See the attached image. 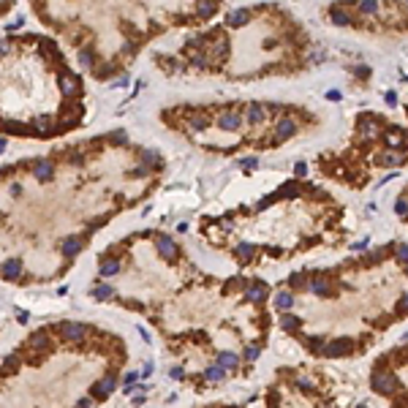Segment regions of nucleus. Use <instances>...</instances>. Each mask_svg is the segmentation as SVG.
<instances>
[{
	"label": "nucleus",
	"instance_id": "nucleus-1",
	"mask_svg": "<svg viewBox=\"0 0 408 408\" xmlns=\"http://www.w3.org/2000/svg\"><path fill=\"white\" fill-rule=\"evenodd\" d=\"M370 384H373V389L378 394H387V397H394V394L403 389L400 378H397L389 367H387V370H384V367H375L373 375H370Z\"/></svg>",
	"mask_w": 408,
	"mask_h": 408
},
{
	"label": "nucleus",
	"instance_id": "nucleus-2",
	"mask_svg": "<svg viewBox=\"0 0 408 408\" xmlns=\"http://www.w3.org/2000/svg\"><path fill=\"white\" fill-rule=\"evenodd\" d=\"M351 351H354V343H351L348 338L326 340L324 348H321V354H324V357H329V359H335V357H348Z\"/></svg>",
	"mask_w": 408,
	"mask_h": 408
},
{
	"label": "nucleus",
	"instance_id": "nucleus-3",
	"mask_svg": "<svg viewBox=\"0 0 408 408\" xmlns=\"http://www.w3.org/2000/svg\"><path fill=\"white\" fill-rule=\"evenodd\" d=\"M57 332H60L63 340H68V343H79V340H84V329L82 324H74V321H63L60 326H57Z\"/></svg>",
	"mask_w": 408,
	"mask_h": 408
},
{
	"label": "nucleus",
	"instance_id": "nucleus-4",
	"mask_svg": "<svg viewBox=\"0 0 408 408\" xmlns=\"http://www.w3.org/2000/svg\"><path fill=\"white\" fill-rule=\"evenodd\" d=\"M297 133V123L291 117H283L277 120V128H275V145H280V142H286V139H291Z\"/></svg>",
	"mask_w": 408,
	"mask_h": 408
},
{
	"label": "nucleus",
	"instance_id": "nucleus-5",
	"mask_svg": "<svg viewBox=\"0 0 408 408\" xmlns=\"http://www.w3.org/2000/svg\"><path fill=\"white\" fill-rule=\"evenodd\" d=\"M117 389V381H114V375H104V378L98 381L96 387H93V397H98V400H106L112 392Z\"/></svg>",
	"mask_w": 408,
	"mask_h": 408
},
{
	"label": "nucleus",
	"instance_id": "nucleus-6",
	"mask_svg": "<svg viewBox=\"0 0 408 408\" xmlns=\"http://www.w3.org/2000/svg\"><path fill=\"white\" fill-rule=\"evenodd\" d=\"M155 248H158V253L163 259H174V256H177V245H174V240H169V234H158V237H155Z\"/></svg>",
	"mask_w": 408,
	"mask_h": 408
},
{
	"label": "nucleus",
	"instance_id": "nucleus-7",
	"mask_svg": "<svg viewBox=\"0 0 408 408\" xmlns=\"http://www.w3.org/2000/svg\"><path fill=\"white\" fill-rule=\"evenodd\" d=\"M28 346L33 348V351H49V346H52V340H49V329H38V332L30 335Z\"/></svg>",
	"mask_w": 408,
	"mask_h": 408
},
{
	"label": "nucleus",
	"instance_id": "nucleus-8",
	"mask_svg": "<svg viewBox=\"0 0 408 408\" xmlns=\"http://www.w3.org/2000/svg\"><path fill=\"white\" fill-rule=\"evenodd\" d=\"M308 289H310L313 294H318V297H332V283H329V277L326 275H316Z\"/></svg>",
	"mask_w": 408,
	"mask_h": 408
},
{
	"label": "nucleus",
	"instance_id": "nucleus-9",
	"mask_svg": "<svg viewBox=\"0 0 408 408\" xmlns=\"http://www.w3.org/2000/svg\"><path fill=\"white\" fill-rule=\"evenodd\" d=\"M33 174L38 182H49L55 177V166H52V161H35L33 163Z\"/></svg>",
	"mask_w": 408,
	"mask_h": 408
},
{
	"label": "nucleus",
	"instance_id": "nucleus-10",
	"mask_svg": "<svg viewBox=\"0 0 408 408\" xmlns=\"http://www.w3.org/2000/svg\"><path fill=\"white\" fill-rule=\"evenodd\" d=\"M79 87H82L79 76H74V74H63V79H60V93H63L65 98L76 96V93H79Z\"/></svg>",
	"mask_w": 408,
	"mask_h": 408
},
{
	"label": "nucleus",
	"instance_id": "nucleus-11",
	"mask_svg": "<svg viewBox=\"0 0 408 408\" xmlns=\"http://www.w3.org/2000/svg\"><path fill=\"white\" fill-rule=\"evenodd\" d=\"M60 253L65 259L79 256V253H82V240H79V237H65V240L60 242Z\"/></svg>",
	"mask_w": 408,
	"mask_h": 408
},
{
	"label": "nucleus",
	"instance_id": "nucleus-12",
	"mask_svg": "<svg viewBox=\"0 0 408 408\" xmlns=\"http://www.w3.org/2000/svg\"><path fill=\"white\" fill-rule=\"evenodd\" d=\"M264 114H267V106H264V104H259V101H250L248 112H245V123L259 125V123H264Z\"/></svg>",
	"mask_w": 408,
	"mask_h": 408
},
{
	"label": "nucleus",
	"instance_id": "nucleus-13",
	"mask_svg": "<svg viewBox=\"0 0 408 408\" xmlns=\"http://www.w3.org/2000/svg\"><path fill=\"white\" fill-rule=\"evenodd\" d=\"M250 22V11L248 8H234V11H228L226 14V25L228 28H242V25H248Z\"/></svg>",
	"mask_w": 408,
	"mask_h": 408
},
{
	"label": "nucleus",
	"instance_id": "nucleus-14",
	"mask_svg": "<svg viewBox=\"0 0 408 408\" xmlns=\"http://www.w3.org/2000/svg\"><path fill=\"white\" fill-rule=\"evenodd\" d=\"M240 123H242V117L237 112H223L221 117H218V128H221V131H237Z\"/></svg>",
	"mask_w": 408,
	"mask_h": 408
},
{
	"label": "nucleus",
	"instance_id": "nucleus-15",
	"mask_svg": "<svg viewBox=\"0 0 408 408\" xmlns=\"http://www.w3.org/2000/svg\"><path fill=\"white\" fill-rule=\"evenodd\" d=\"M0 272H3L6 280H16V277L22 275V261H19V259H6L3 267H0Z\"/></svg>",
	"mask_w": 408,
	"mask_h": 408
},
{
	"label": "nucleus",
	"instance_id": "nucleus-16",
	"mask_svg": "<svg viewBox=\"0 0 408 408\" xmlns=\"http://www.w3.org/2000/svg\"><path fill=\"white\" fill-rule=\"evenodd\" d=\"M267 294H270V289H267V283H261V280L245 289V297H248V302H261Z\"/></svg>",
	"mask_w": 408,
	"mask_h": 408
},
{
	"label": "nucleus",
	"instance_id": "nucleus-17",
	"mask_svg": "<svg viewBox=\"0 0 408 408\" xmlns=\"http://www.w3.org/2000/svg\"><path fill=\"white\" fill-rule=\"evenodd\" d=\"M57 125H52V117H38L33 120V133H38V136H49V133H55Z\"/></svg>",
	"mask_w": 408,
	"mask_h": 408
},
{
	"label": "nucleus",
	"instance_id": "nucleus-18",
	"mask_svg": "<svg viewBox=\"0 0 408 408\" xmlns=\"http://www.w3.org/2000/svg\"><path fill=\"white\" fill-rule=\"evenodd\" d=\"M277 324H280V329H286V332H297L299 326H302V318L291 316V313H283V316L277 318Z\"/></svg>",
	"mask_w": 408,
	"mask_h": 408
},
{
	"label": "nucleus",
	"instance_id": "nucleus-19",
	"mask_svg": "<svg viewBox=\"0 0 408 408\" xmlns=\"http://www.w3.org/2000/svg\"><path fill=\"white\" fill-rule=\"evenodd\" d=\"M117 272H120V261H117V259H104L101 267H98V275H101V277H112V275H117Z\"/></svg>",
	"mask_w": 408,
	"mask_h": 408
},
{
	"label": "nucleus",
	"instance_id": "nucleus-20",
	"mask_svg": "<svg viewBox=\"0 0 408 408\" xmlns=\"http://www.w3.org/2000/svg\"><path fill=\"white\" fill-rule=\"evenodd\" d=\"M234 253H237V259L245 264V261H250V259L256 256V245H250V242H240V245L234 248Z\"/></svg>",
	"mask_w": 408,
	"mask_h": 408
},
{
	"label": "nucleus",
	"instance_id": "nucleus-21",
	"mask_svg": "<svg viewBox=\"0 0 408 408\" xmlns=\"http://www.w3.org/2000/svg\"><path fill=\"white\" fill-rule=\"evenodd\" d=\"M204 378H207V381H212V384H218V381H223V378H226V367L215 362V365H210L207 370H204Z\"/></svg>",
	"mask_w": 408,
	"mask_h": 408
},
{
	"label": "nucleus",
	"instance_id": "nucleus-22",
	"mask_svg": "<svg viewBox=\"0 0 408 408\" xmlns=\"http://www.w3.org/2000/svg\"><path fill=\"white\" fill-rule=\"evenodd\" d=\"M207 125H210V117H204L199 112H191V117H188V128L191 131H204Z\"/></svg>",
	"mask_w": 408,
	"mask_h": 408
},
{
	"label": "nucleus",
	"instance_id": "nucleus-23",
	"mask_svg": "<svg viewBox=\"0 0 408 408\" xmlns=\"http://www.w3.org/2000/svg\"><path fill=\"white\" fill-rule=\"evenodd\" d=\"M329 19H332V25H338V28H343V25H351V16L346 14V8L335 6L332 11H329Z\"/></svg>",
	"mask_w": 408,
	"mask_h": 408
},
{
	"label": "nucleus",
	"instance_id": "nucleus-24",
	"mask_svg": "<svg viewBox=\"0 0 408 408\" xmlns=\"http://www.w3.org/2000/svg\"><path fill=\"white\" fill-rule=\"evenodd\" d=\"M289 286L294 291H302V289H308V286H310V280H308V275H305V272H294V275L289 277Z\"/></svg>",
	"mask_w": 408,
	"mask_h": 408
},
{
	"label": "nucleus",
	"instance_id": "nucleus-25",
	"mask_svg": "<svg viewBox=\"0 0 408 408\" xmlns=\"http://www.w3.org/2000/svg\"><path fill=\"white\" fill-rule=\"evenodd\" d=\"M237 362H240V357H237V354H231V351H221V354H218V365H223L226 370H234Z\"/></svg>",
	"mask_w": 408,
	"mask_h": 408
},
{
	"label": "nucleus",
	"instance_id": "nucleus-26",
	"mask_svg": "<svg viewBox=\"0 0 408 408\" xmlns=\"http://www.w3.org/2000/svg\"><path fill=\"white\" fill-rule=\"evenodd\" d=\"M196 14H199L201 19L212 16L215 14V0H199V3H196Z\"/></svg>",
	"mask_w": 408,
	"mask_h": 408
},
{
	"label": "nucleus",
	"instance_id": "nucleus-27",
	"mask_svg": "<svg viewBox=\"0 0 408 408\" xmlns=\"http://www.w3.org/2000/svg\"><path fill=\"white\" fill-rule=\"evenodd\" d=\"M106 142H109V145H114V147H123V145H128V133H125L123 128H117V131L106 133Z\"/></svg>",
	"mask_w": 408,
	"mask_h": 408
},
{
	"label": "nucleus",
	"instance_id": "nucleus-28",
	"mask_svg": "<svg viewBox=\"0 0 408 408\" xmlns=\"http://www.w3.org/2000/svg\"><path fill=\"white\" fill-rule=\"evenodd\" d=\"M90 297L101 302V299H109V297H114V289H112V286H106V283H101V286H96V289L90 291Z\"/></svg>",
	"mask_w": 408,
	"mask_h": 408
},
{
	"label": "nucleus",
	"instance_id": "nucleus-29",
	"mask_svg": "<svg viewBox=\"0 0 408 408\" xmlns=\"http://www.w3.org/2000/svg\"><path fill=\"white\" fill-rule=\"evenodd\" d=\"M291 305H294V297H291L289 291H277V297H275V308H277V310H289Z\"/></svg>",
	"mask_w": 408,
	"mask_h": 408
},
{
	"label": "nucleus",
	"instance_id": "nucleus-30",
	"mask_svg": "<svg viewBox=\"0 0 408 408\" xmlns=\"http://www.w3.org/2000/svg\"><path fill=\"white\" fill-rule=\"evenodd\" d=\"M210 57H212V55H204V52H194V55L188 57V60L194 63L196 68H210V65H212V60H210Z\"/></svg>",
	"mask_w": 408,
	"mask_h": 408
},
{
	"label": "nucleus",
	"instance_id": "nucleus-31",
	"mask_svg": "<svg viewBox=\"0 0 408 408\" xmlns=\"http://www.w3.org/2000/svg\"><path fill=\"white\" fill-rule=\"evenodd\" d=\"M79 65H82V68H93V65H96L93 49H79Z\"/></svg>",
	"mask_w": 408,
	"mask_h": 408
},
{
	"label": "nucleus",
	"instance_id": "nucleus-32",
	"mask_svg": "<svg viewBox=\"0 0 408 408\" xmlns=\"http://www.w3.org/2000/svg\"><path fill=\"white\" fill-rule=\"evenodd\" d=\"M142 161H145V163H150L152 169H163V161L158 158V152H152V150H145V152H142Z\"/></svg>",
	"mask_w": 408,
	"mask_h": 408
},
{
	"label": "nucleus",
	"instance_id": "nucleus-33",
	"mask_svg": "<svg viewBox=\"0 0 408 408\" xmlns=\"http://www.w3.org/2000/svg\"><path fill=\"white\" fill-rule=\"evenodd\" d=\"M362 14H378V0H357Z\"/></svg>",
	"mask_w": 408,
	"mask_h": 408
},
{
	"label": "nucleus",
	"instance_id": "nucleus-34",
	"mask_svg": "<svg viewBox=\"0 0 408 408\" xmlns=\"http://www.w3.org/2000/svg\"><path fill=\"white\" fill-rule=\"evenodd\" d=\"M324 343H326V340H324V338H318V335H310V338H305V346L310 348V351H316V354H321Z\"/></svg>",
	"mask_w": 408,
	"mask_h": 408
},
{
	"label": "nucleus",
	"instance_id": "nucleus-35",
	"mask_svg": "<svg viewBox=\"0 0 408 408\" xmlns=\"http://www.w3.org/2000/svg\"><path fill=\"white\" fill-rule=\"evenodd\" d=\"M226 52H228V41L226 38H218L212 44V57H226Z\"/></svg>",
	"mask_w": 408,
	"mask_h": 408
},
{
	"label": "nucleus",
	"instance_id": "nucleus-36",
	"mask_svg": "<svg viewBox=\"0 0 408 408\" xmlns=\"http://www.w3.org/2000/svg\"><path fill=\"white\" fill-rule=\"evenodd\" d=\"M359 123H362V133H365L367 142L378 136V125H375V123H365V120H359Z\"/></svg>",
	"mask_w": 408,
	"mask_h": 408
},
{
	"label": "nucleus",
	"instance_id": "nucleus-37",
	"mask_svg": "<svg viewBox=\"0 0 408 408\" xmlns=\"http://www.w3.org/2000/svg\"><path fill=\"white\" fill-rule=\"evenodd\" d=\"M19 354H11V357H6V365H3V373H14L16 367H19Z\"/></svg>",
	"mask_w": 408,
	"mask_h": 408
},
{
	"label": "nucleus",
	"instance_id": "nucleus-38",
	"mask_svg": "<svg viewBox=\"0 0 408 408\" xmlns=\"http://www.w3.org/2000/svg\"><path fill=\"white\" fill-rule=\"evenodd\" d=\"M381 163H384V166H397V163H403V158H400V155H392V152H389V155H384V158H381Z\"/></svg>",
	"mask_w": 408,
	"mask_h": 408
},
{
	"label": "nucleus",
	"instance_id": "nucleus-39",
	"mask_svg": "<svg viewBox=\"0 0 408 408\" xmlns=\"http://www.w3.org/2000/svg\"><path fill=\"white\" fill-rule=\"evenodd\" d=\"M242 357H245V359H248V362H256V359H259V346H248V348H245V354H242Z\"/></svg>",
	"mask_w": 408,
	"mask_h": 408
},
{
	"label": "nucleus",
	"instance_id": "nucleus-40",
	"mask_svg": "<svg viewBox=\"0 0 408 408\" xmlns=\"http://www.w3.org/2000/svg\"><path fill=\"white\" fill-rule=\"evenodd\" d=\"M394 250H397V259L403 264H408V245H394Z\"/></svg>",
	"mask_w": 408,
	"mask_h": 408
},
{
	"label": "nucleus",
	"instance_id": "nucleus-41",
	"mask_svg": "<svg viewBox=\"0 0 408 408\" xmlns=\"http://www.w3.org/2000/svg\"><path fill=\"white\" fill-rule=\"evenodd\" d=\"M275 199H277V194H272V196H264V199L256 204V210H267V207H270V204H272Z\"/></svg>",
	"mask_w": 408,
	"mask_h": 408
},
{
	"label": "nucleus",
	"instance_id": "nucleus-42",
	"mask_svg": "<svg viewBox=\"0 0 408 408\" xmlns=\"http://www.w3.org/2000/svg\"><path fill=\"white\" fill-rule=\"evenodd\" d=\"M38 44H41V49H44V52H55V49H57V44L52 41V38H41Z\"/></svg>",
	"mask_w": 408,
	"mask_h": 408
},
{
	"label": "nucleus",
	"instance_id": "nucleus-43",
	"mask_svg": "<svg viewBox=\"0 0 408 408\" xmlns=\"http://www.w3.org/2000/svg\"><path fill=\"white\" fill-rule=\"evenodd\" d=\"M394 212H397V215H408V201H406V199H397V204H394Z\"/></svg>",
	"mask_w": 408,
	"mask_h": 408
},
{
	"label": "nucleus",
	"instance_id": "nucleus-44",
	"mask_svg": "<svg viewBox=\"0 0 408 408\" xmlns=\"http://www.w3.org/2000/svg\"><path fill=\"white\" fill-rule=\"evenodd\" d=\"M297 194H299V188L294 182H286L283 185V196H297Z\"/></svg>",
	"mask_w": 408,
	"mask_h": 408
},
{
	"label": "nucleus",
	"instance_id": "nucleus-45",
	"mask_svg": "<svg viewBox=\"0 0 408 408\" xmlns=\"http://www.w3.org/2000/svg\"><path fill=\"white\" fill-rule=\"evenodd\" d=\"M68 161L74 163V166H82V163H84V155H82V152H71Z\"/></svg>",
	"mask_w": 408,
	"mask_h": 408
},
{
	"label": "nucleus",
	"instance_id": "nucleus-46",
	"mask_svg": "<svg viewBox=\"0 0 408 408\" xmlns=\"http://www.w3.org/2000/svg\"><path fill=\"white\" fill-rule=\"evenodd\" d=\"M240 166H245V169H256V166H259V158H245V161H240Z\"/></svg>",
	"mask_w": 408,
	"mask_h": 408
},
{
	"label": "nucleus",
	"instance_id": "nucleus-47",
	"mask_svg": "<svg viewBox=\"0 0 408 408\" xmlns=\"http://www.w3.org/2000/svg\"><path fill=\"white\" fill-rule=\"evenodd\" d=\"M297 387L302 389V392H308V394L313 392V387H310V381H308V378H299V381H297Z\"/></svg>",
	"mask_w": 408,
	"mask_h": 408
},
{
	"label": "nucleus",
	"instance_id": "nucleus-48",
	"mask_svg": "<svg viewBox=\"0 0 408 408\" xmlns=\"http://www.w3.org/2000/svg\"><path fill=\"white\" fill-rule=\"evenodd\" d=\"M397 310H403V313L408 310V294H403V297H400V302H397Z\"/></svg>",
	"mask_w": 408,
	"mask_h": 408
},
{
	"label": "nucleus",
	"instance_id": "nucleus-49",
	"mask_svg": "<svg viewBox=\"0 0 408 408\" xmlns=\"http://www.w3.org/2000/svg\"><path fill=\"white\" fill-rule=\"evenodd\" d=\"M294 174H297V177H305V174H308V166H305V163H297V166H294Z\"/></svg>",
	"mask_w": 408,
	"mask_h": 408
},
{
	"label": "nucleus",
	"instance_id": "nucleus-50",
	"mask_svg": "<svg viewBox=\"0 0 408 408\" xmlns=\"http://www.w3.org/2000/svg\"><path fill=\"white\" fill-rule=\"evenodd\" d=\"M22 22H25V19L19 16V19H16V22H11V25H8L6 30H8V33H14V30H19V28H22Z\"/></svg>",
	"mask_w": 408,
	"mask_h": 408
},
{
	"label": "nucleus",
	"instance_id": "nucleus-51",
	"mask_svg": "<svg viewBox=\"0 0 408 408\" xmlns=\"http://www.w3.org/2000/svg\"><path fill=\"white\" fill-rule=\"evenodd\" d=\"M384 98H387V104H389V106H394V104H397V96H394V90H389Z\"/></svg>",
	"mask_w": 408,
	"mask_h": 408
},
{
	"label": "nucleus",
	"instance_id": "nucleus-52",
	"mask_svg": "<svg viewBox=\"0 0 408 408\" xmlns=\"http://www.w3.org/2000/svg\"><path fill=\"white\" fill-rule=\"evenodd\" d=\"M125 84H128V76H120L117 82L112 84V87H114V90H117V87H125Z\"/></svg>",
	"mask_w": 408,
	"mask_h": 408
},
{
	"label": "nucleus",
	"instance_id": "nucleus-53",
	"mask_svg": "<svg viewBox=\"0 0 408 408\" xmlns=\"http://www.w3.org/2000/svg\"><path fill=\"white\" fill-rule=\"evenodd\" d=\"M16 318H19V324H28V310H16Z\"/></svg>",
	"mask_w": 408,
	"mask_h": 408
},
{
	"label": "nucleus",
	"instance_id": "nucleus-54",
	"mask_svg": "<svg viewBox=\"0 0 408 408\" xmlns=\"http://www.w3.org/2000/svg\"><path fill=\"white\" fill-rule=\"evenodd\" d=\"M136 378H139L136 373H128V375H125V381H123V387H128V384H133V381H136Z\"/></svg>",
	"mask_w": 408,
	"mask_h": 408
},
{
	"label": "nucleus",
	"instance_id": "nucleus-55",
	"mask_svg": "<svg viewBox=\"0 0 408 408\" xmlns=\"http://www.w3.org/2000/svg\"><path fill=\"white\" fill-rule=\"evenodd\" d=\"M310 57H313V63H318V60H324V57H326V55H324V49H321V52H318V49H316V52H313V55H310Z\"/></svg>",
	"mask_w": 408,
	"mask_h": 408
},
{
	"label": "nucleus",
	"instance_id": "nucleus-56",
	"mask_svg": "<svg viewBox=\"0 0 408 408\" xmlns=\"http://www.w3.org/2000/svg\"><path fill=\"white\" fill-rule=\"evenodd\" d=\"M152 370H155V367H152V362H147V365H145V370H142V375L147 378V375H152Z\"/></svg>",
	"mask_w": 408,
	"mask_h": 408
},
{
	"label": "nucleus",
	"instance_id": "nucleus-57",
	"mask_svg": "<svg viewBox=\"0 0 408 408\" xmlns=\"http://www.w3.org/2000/svg\"><path fill=\"white\" fill-rule=\"evenodd\" d=\"M123 52H128V55H133V52H136V44H131V41H128V44L123 47Z\"/></svg>",
	"mask_w": 408,
	"mask_h": 408
},
{
	"label": "nucleus",
	"instance_id": "nucleus-58",
	"mask_svg": "<svg viewBox=\"0 0 408 408\" xmlns=\"http://www.w3.org/2000/svg\"><path fill=\"white\" fill-rule=\"evenodd\" d=\"M145 174H147V169L142 166V169H133V172H131V177H145Z\"/></svg>",
	"mask_w": 408,
	"mask_h": 408
},
{
	"label": "nucleus",
	"instance_id": "nucleus-59",
	"mask_svg": "<svg viewBox=\"0 0 408 408\" xmlns=\"http://www.w3.org/2000/svg\"><path fill=\"white\" fill-rule=\"evenodd\" d=\"M8 55V41H0V57Z\"/></svg>",
	"mask_w": 408,
	"mask_h": 408
},
{
	"label": "nucleus",
	"instance_id": "nucleus-60",
	"mask_svg": "<svg viewBox=\"0 0 408 408\" xmlns=\"http://www.w3.org/2000/svg\"><path fill=\"white\" fill-rule=\"evenodd\" d=\"M11 194H14V196L22 194V185H19V182H14V185H11Z\"/></svg>",
	"mask_w": 408,
	"mask_h": 408
},
{
	"label": "nucleus",
	"instance_id": "nucleus-61",
	"mask_svg": "<svg viewBox=\"0 0 408 408\" xmlns=\"http://www.w3.org/2000/svg\"><path fill=\"white\" fill-rule=\"evenodd\" d=\"M182 375V367H172V378H180Z\"/></svg>",
	"mask_w": 408,
	"mask_h": 408
},
{
	"label": "nucleus",
	"instance_id": "nucleus-62",
	"mask_svg": "<svg viewBox=\"0 0 408 408\" xmlns=\"http://www.w3.org/2000/svg\"><path fill=\"white\" fill-rule=\"evenodd\" d=\"M326 98H329V101H338V98H340V93H338V90H332V93H326Z\"/></svg>",
	"mask_w": 408,
	"mask_h": 408
},
{
	"label": "nucleus",
	"instance_id": "nucleus-63",
	"mask_svg": "<svg viewBox=\"0 0 408 408\" xmlns=\"http://www.w3.org/2000/svg\"><path fill=\"white\" fill-rule=\"evenodd\" d=\"M6 150V139H0V152Z\"/></svg>",
	"mask_w": 408,
	"mask_h": 408
},
{
	"label": "nucleus",
	"instance_id": "nucleus-64",
	"mask_svg": "<svg viewBox=\"0 0 408 408\" xmlns=\"http://www.w3.org/2000/svg\"><path fill=\"white\" fill-rule=\"evenodd\" d=\"M406 275H408V264H406Z\"/></svg>",
	"mask_w": 408,
	"mask_h": 408
}]
</instances>
